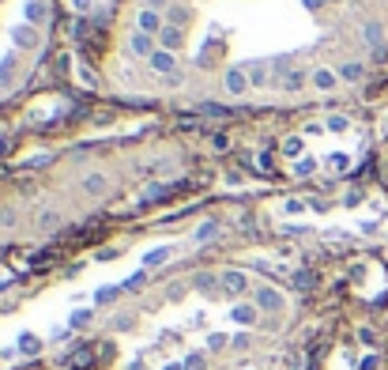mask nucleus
Instances as JSON below:
<instances>
[{"instance_id": "f257e3e1", "label": "nucleus", "mask_w": 388, "mask_h": 370, "mask_svg": "<svg viewBox=\"0 0 388 370\" xmlns=\"http://www.w3.org/2000/svg\"><path fill=\"white\" fill-rule=\"evenodd\" d=\"M336 83H339V72H332V68H317L313 72V87H317V91H336Z\"/></svg>"}, {"instance_id": "f03ea898", "label": "nucleus", "mask_w": 388, "mask_h": 370, "mask_svg": "<svg viewBox=\"0 0 388 370\" xmlns=\"http://www.w3.org/2000/svg\"><path fill=\"white\" fill-rule=\"evenodd\" d=\"M128 46L136 57H151V35H143V30H136V35L128 38Z\"/></svg>"}, {"instance_id": "7ed1b4c3", "label": "nucleus", "mask_w": 388, "mask_h": 370, "mask_svg": "<svg viewBox=\"0 0 388 370\" xmlns=\"http://www.w3.org/2000/svg\"><path fill=\"white\" fill-rule=\"evenodd\" d=\"M151 68L174 76V57H170V53H151Z\"/></svg>"}, {"instance_id": "20e7f679", "label": "nucleus", "mask_w": 388, "mask_h": 370, "mask_svg": "<svg viewBox=\"0 0 388 370\" xmlns=\"http://www.w3.org/2000/svg\"><path fill=\"white\" fill-rule=\"evenodd\" d=\"M362 76H365V68L358 61H351V64H343V68H339V80H347V83H358Z\"/></svg>"}, {"instance_id": "39448f33", "label": "nucleus", "mask_w": 388, "mask_h": 370, "mask_svg": "<svg viewBox=\"0 0 388 370\" xmlns=\"http://www.w3.org/2000/svg\"><path fill=\"white\" fill-rule=\"evenodd\" d=\"M27 23H46V4L42 0H27Z\"/></svg>"}, {"instance_id": "423d86ee", "label": "nucleus", "mask_w": 388, "mask_h": 370, "mask_svg": "<svg viewBox=\"0 0 388 370\" xmlns=\"http://www.w3.org/2000/svg\"><path fill=\"white\" fill-rule=\"evenodd\" d=\"M140 30H143V35H159V16H154L151 8H147V12H140Z\"/></svg>"}, {"instance_id": "0eeeda50", "label": "nucleus", "mask_w": 388, "mask_h": 370, "mask_svg": "<svg viewBox=\"0 0 388 370\" xmlns=\"http://www.w3.org/2000/svg\"><path fill=\"white\" fill-rule=\"evenodd\" d=\"M162 46H166V49H181V30H177V27L162 30Z\"/></svg>"}, {"instance_id": "6e6552de", "label": "nucleus", "mask_w": 388, "mask_h": 370, "mask_svg": "<svg viewBox=\"0 0 388 370\" xmlns=\"http://www.w3.org/2000/svg\"><path fill=\"white\" fill-rule=\"evenodd\" d=\"M328 133H347V129H351V117H343V114H336V117H328Z\"/></svg>"}, {"instance_id": "1a4fd4ad", "label": "nucleus", "mask_w": 388, "mask_h": 370, "mask_svg": "<svg viewBox=\"0 0 388 370\" xmlns=\"http://www.w3.org/2000/svg\"><path fill=\"white\" fill-rule=\"evenodd\" d=\"M83 189H87V193H102V189H106V178H102V174H87Z\"/></svg>"}, {"instance_id": "9d476101", "label": "nucleus", "mask_w": 388, "mask_h": 370, "mask_svg": "<svg viewBox=\"0 0 388 370\" xmlns=\"http://www.w3.org/2000/svg\"><path fill=\"white\" fill-rule=\"evenodd\" d=\"M223 284H226V291H241V287H245V276H241V272H226Z\"/></svg>"}, {"instance_id": "9b49d317", "label": "nucleus", "mask_w": 388, "mask_h": 370, "mask_svg": "<svg viewBox=\"0 0 388 370\" xmlns=\"http://www.w3.org/2000/svg\"><path fill=\"white\" fill-rule=\"evenodd\" d=\"M12 72H16V61L8 57V61H0V87H8L12 83Z\"/></svg>"}, {"instance_id": "f8f14e48", "label": "nucleus", "mask_w": 388, "mask_h": 370, "mask_svg": "<svg viewBox=\"0 0 388 370\" xmlns=\"http://www.w3.org/2000/svg\"><path fill=\"white\" fill-rule=\"evenodd\" d=\"M328 167H332V170H336V174H343V170H347V167H351V159H347V155H343V151H336V155H328Z\"/></svg>"}, {"instance_id": "ddd939ff", "label": "nucleus", "mask_w": 388, "mask_h": 370, "mask_svg": "<svg viewBox=\"0 0 388 370\" xmlns=\"http://www.w3.org/2000/svg\"><path fill=\"white\" fill-rule=\"evenodd\" d=\"M226 87H230L234 95H241V91H245V76H241V72H230V76H226Z\"/></svg>"}, {"instance_id": "4468645a", "label": "nucleus", "mask_w": 388, "mask_h": 370, "mask_svg": "<svg viewBox=\"0 0 388 370\" xmlns=\"http://www.w3.org/2000/svg\"><path fill=\"white\" fill-rule=\"evenodd\" d=\"M302 83H305V72H286V80H283L286 91H298Z\"/></svg>"}, {"instance_id": "2eb2a0df", "label": "nucleus", "mask_w": 388, "mask_h": 370, "mask_svg": "<svg viewBox=\"0 0 388 370\" xmlns=\"http://www.w3.org/2000/svg\"><path fill=\"white\" fill-rule=\"evenodd\" d=\"M170 23H174L177 30H181V27L188 23V12H185V8H170Z\"/></svg>"}, {"instance_id": "dca6fc26", "label": "nucleus", "mask_w": 388, "mask_h": 370, "mask_svg": "<svg viewBox=\"0 0 388 370\" xmlns=\"http://www.w3.org/2000/svg\"><path fill=\"white\" fill-rule=\"evenodd\" d=\"M313 170H317V159H313V155H309V159H302V162L294 167V174H313Z\"/></svg>"}, {"instance_id": "f3484780", "label": "nucleus", "mask_w": 388, "mask_h": 370, "mask_svg": "<svg viewBox=\"0 0 388 370\" xmlns=\"http://www.w3.org/2000/svg\"><path fill=\"white\" fill-rule=\"evenodd\" d=\"M207 117H226L230 110H226V106H207V110H204Z\"/></svg>"}, {"instance_id": "a211bd4d", "label": "nucleus", "mask_w": 388, "mask_h": 370, "mask_svg": "<svg viewBox=\"0 0 388 370\" xmlns=\"http://www.w3.org/2000/svg\"><path fill=\"white\" fill-rule=\"evenodd\" d=\"M16 42H23V46H27V42H35V35H30L27 27H19V30H16Z\"/></svg>"}, {"instance_id": "6ab92c4d", "label": "nucleus", "mask_w": 388, "mask_h": 370, "mask_svg": "<svg viewBox=\"0 0 388 370\" xmlns=\"http://www.w3.org/2000/svg\"><path fill=\"white\" fill-rule=\"evenodd\" d=\"M260 302H264V306H279V299H275L272 291H264V295H260Z\"/></svg>"}, {"instance_id": "aec40b11", "label": "nucleus", "mask_w": 388, "mask_h": 370, "mask_svg": "<svg viewBox=\"0 0 388 370\" xmlns=\"http://www.w3.org/2000/svg\"><path fill=\"white\" fill-rule=\"evenodd\" d=\"M212 144H215L219 151H226V148H230V140H226V136H212Z\"/></svg>"}]
</instances>
